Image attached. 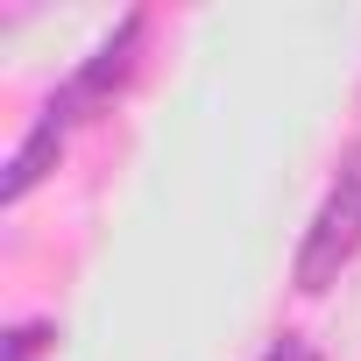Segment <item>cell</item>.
Listing matches in <instances>:
<instances>
[{"label": "cell", "mask_w": 361, "mask_h": 361, "mask_svg": "<svg viewBox=\"0 0 361 361\" xmlns=\"http://www.w3.org/2000/svg\"><path fill=\"white\" fill-rule=\"evenodd\" d=\"M43 347H50V326H15L8 333V361H36Z\"/></svg>", "instance_id": "4"}, {"label": "cell", "mask_w": 361, "mask_h": 361, "mask_svg": "<svg viewBox=\"0 0 361 361\" xmlns=\"http://www.w3.org/2000/svg\"><path fill=\"white\" fill-rule=\"evenodd\" d=\"M64 121H71V99H50L43 106V121H36V135L15 149V163H8V177H0V199H22L36 177L50 170V156L64 149Z\"/></svg>", "instance_id": "2"}, {"label": "cell", "mask_w": 361, "mask_h": 361, "mask_svg": "<svg viewBox=\"0 0 361 361\" xmlns=\"http://www.w3.org/2000/svg\"><path fill=\"white\" fill-rule=\"evenodd\" d=\"M135 36H142V15H128L121 22V36L114 43H99V57L78 71V85H71V99H99L106 85H121V71H128V50H135Z\"/></svg>", "instance_id": "3"}, {"label": "cell", "mask_w": 361, "mask_h": 361, "mask_svg": "<svg viewBox=\"0 0 361 361\" xmlns=\"http://www.w3.org/2000/svg\"><path fill=\"white\" fill-rule=\"evenodd\" d=\"M262 361H319V347H312V340H298V333H283V340H276Z\"/></svg>", "instance_id": "5"}, {"label": "cell", "mask_w": 361, "mask_h": 361, "mask_svg": "<svg viewBox=\"0 0 361 361\" xmlns=\"http://www.w3.org/2000/svg\"><path fill=\"white\" fill-rule=\"evenodd\" d=\"M354 248H361V149H347L333 192H326V206H319V220H312V234H305V248H298V290L319 298V290L354 262Z\"/></svg>", "instance_id": "1"}]
</instances>
